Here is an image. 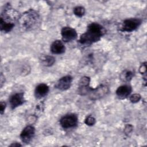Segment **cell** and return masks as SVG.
Returning <instances> with one entry per match:
<instances>
[{
    "instance_id": "6da1fadb",
    "label": "cell",
    "mask_w": 147,
    "mask_h": 147,
    "mask_svg": "<svg viewBox=\"0 0 147 147\" xmlns=\"http://www.w3.org/2000/svg\"><path fill=\"white\" fill-rule=\"evenodd\" d=\"M105 33L106 30L101 25L96 22L91 23L86 32L80 36L78 42L82 47H88L100 40Z\"/></svg>"
},
{
    "instance_id": "7a4b0ae2",
    "label": "cell",
    "mask_w": 147,
    "mask_h": 147,
    "mask_svg": "<svg viewBox=\"0 0 147 147\" xmlns=\"http://www.w3.org/2000/svg\"><path fill=\"white\" fill-rule=\"evenodd\" d=\"M17 22L22 30L29 32L39 27L41 24V17L37 11L30 9L20 16Z\"/></svg>"
},
{
    "instance_id": "3957f363",
    "label": "cell",
    "mask_w": 147,
    "mask_h": 147,
    "mask_svg": "<svg viewBox=\"0 0 147 147\" xmlns=\"http://www.w3.org/2000/svg\"><path fill=\"white\" fill-rule=\"evenodd\" d=\"M18 12L10 4L6 5L0 17V29L4 33L10 32L14 28L20 17Z\"/></svg>"
},
{
    "instance_id": "277c9868",
    "label": "cell",
    "mask_w": 147,
    "mask_h": 147,
    "mask_svg": "<svg viewBox=\"0 0 147 147\" xmlns=\"http://www.w3.org/2000/svg\"><path fill=\"white\" fill-rule=\"evenodd\" d=\"M141 22V20L137 18H131L125 20L121 25L120 30L126 32H133L140 26Z\"/></svg>"
},
{
    "instance_id": "5b68a950",
    "label": "cell",
    "mask_w": 147,
    "mask_h": 147,
    "mask_svg": "<svg viewBox=\"0 0 147 147\" xmlns=\"http://www.w3.org/2000/svg\"><path fill=\"white\" fill-rule=\"evenodd\" d=\"M78 116L75 114H69L63 116L60 120V124L63 129H70L77 126Z\"/></svg>"
},
{
    "instance_id": "8992f818",
    "label": "cell",
    "mask_w": 147,
    "mask_h": 147,
    "mask_svg": "<svg viewBox=\"0 0 147 147\" xmlns=\"http://www.w3.org/2000/svg\"><path fill=\"white\" fill-rule=\"evenodd\" d=\"M109 92V87L101 84L95 88H91L88 94L91 100H98L105 96Z\"/></svg>"
},
{
    "instance_id": "52a82bcc",
    "label": "cell",
    "mask_w": 147,
    "mask_h": 147,
    "mask_svg": "<svg viewBox=\"0 0 147 147\" xmlns=\"http://www.w3.org/2000/svg\"><path fill=\"white\" fill-rule=\"evenodd\" d=\"M62 40L64 42H70L77 37V32L75 29L69 26L63 27L61 30Z\"/></svg>"
},
{
    "instance_id": "ba28073f",
    "label": "cell",
    "mask_w": 147,
    "mask_h": 147,
    "mask_svg": "<svg viewBox=\"0 0 147 147\" xmlns=\"http://www.w3.org/2000/svg\"><path fill=\"white\" fill-rule=\"evenodd\" d=\"M34 133L35 129L33 126H26L22 130L20 134V138L21 141L25 144H29L33 138Z\"/></svg>"
},
{
    "instance_id": "9c48e42d",
    "label": "cell",
    "mask_w": 147,
    "mask_h": 147,
    "mask_svg": "<svg viewBox=\"0 0 147 147\" xmlns=\"http://www.w3.org/2000/svg\"><path fill=\"white\" fill-rule=\"evenodd\" d=\"M72 77L67 75L60 78L55 84V87L59 90L65 91L69 88L72 82Z\"/></svg>"
},
{
    "instance_id": "30bf717a",
    "label": "cell",
    "mask_w": 147,
    "mask_h": 147,
    "mask_svg": "<svg viewBox=\"0 0 147 147\" xmlns=\"http://www.w3.org/2000/svg\"><path fill=\"white\" fill-rule=\"evenodd\" d=\"M24 102V94L22 92H18L13 94L11 95L9 100L10 105L12 109H14L16 107L22 105Z\"/></svg>"
},
{
    "instance_id": "8fae6325",
    "label": "cell",
    "mask_w": 147,
    "mask_h": 147,
    "mask_svg": "<svg viewBox=\"0 0 147 147\" xmlns=\"http://www.w3.org/2000/svg\"><path fill=\"white\" fill-rule=\"evenodd\" d=\"M132 91L131 87L129 85H122L119 87L116 90L117 96L121 99L126 98L130 95Z\"/></svg>"
},
{
    "instance_id": "7c38bea8",
    "label": "cell",
    "mask_w": 147,
    "mask_h": 147,
    "mask_svg": "<svg viewBox=\"0 0 147 147\" xmlns=\"http://www.w3.org/2000/svg\"><path fill=\"white\" fill-rule=\"evenodd\" d=\"M65 47L63 42L60 40H55L51 45V51L53 54L59 55L64 53Z\"/></svg>"
},
{
    "instance_id": "4fadbf2b",
    "label": "cell",
    "mask_w": 147,
    "mask_h": 147,
    "mask_svg": "<svg viewBox=\"0 0 147 147\" xmlns=\"http://www.w3.org/2000/svg\"><path fill=\"white\" fill-rule=\"evenodd\" d=\"M49 92V87L45 83L39 84L35 88L34 95L36 98L41 99L47 95Z\"/></svg>"
},
{
    "instance_id": "5bb4252c",
    "label": "cell",
    "mask_w": 147,
    "mask_h": 147,
    "mask_svg": "<svg viewBox=\"0 0 147 147\" xmlns=\"http://www.w3.org/2000/svg\"><path fill=\"white\" fill-rule=\"evenodd\" d=\"M134 76L133 72L129 69H125L123 71L119 76L120 79L125 82H130Z\"/></svg>"
},
{
    "instance_id": "9a60e30c",
    "label": "cell",
    "mask_w": 147,
    "mask_h": 147,
    "mask_svg": "<svg viewBox=\"0 0 147 147\" xmlns=\"http://www.w3.org/2000/svg\"><path fill=\"white\" fill-rule=\"evenodd\" d=\"M41 63L45 67H51L55 62V59L51 56L47 55L41 58Z\"/></svg>"
},
{
    "instance_id": "2e32d148",
    "label": "cell",
    "mask_w": 147,
    "mask_h": 147,
    "mask_svg": "<svg viewBox=\"0 0 147 147\" xmlns=\"http://www.w3.org/2000/svg\"><path fill=\"white\" fill-rule=\"evenodd\" d=\"M74 13L78 17H82L85 13V9L84 7L78 6L74 9Z\"/></svg>"
},
{
    "instance_id": "e0dca14e",
    "label": "cell",
    "mask_w": 147,
    "mask_h": 147,
    "mask_svg": "<svg viewBox=\"0 0 147 147\" xmlns=\"http://www.w3.org/2000/svg\"><path fill=\"white\" fill-rule=\"evenodd\" d=\"M90 82V78L88 76H83L81 78L79 82V87H86L88 86Z\"/></svg>"
},
{
    "instance_id": "ac0fdd59",
    "label": "cell",
    "mask_w": 147,
    "mask_h": 147,
    "mask_svg": "<svg viewBox=\"0 0 147 147\" xmlns=\"http://www.w3.org/2000/svg\"><path fill=\"white\" fill-rule=\"evenodd\" d=\"M96 122V120H95V118L90 115L88 116H87L86 118H85V120H84V123L88 125V126H93Z\"/></svg>"
},
{
    "instance_id": "d6986e66",
    "label": "cell",
    "mask_w": 147,
    "mask_h": 147,
    "mask_svg": "<svg viewBox=\"0 0 147 147\" xmlns=\"http://www.w3.org/2000/svg\"><path fill=\"white\" fill-rule=\"evenodd\" d=\"M141 98V96L139 94H134L130 96V101L133 103L138 102Z\"/></svg>"
},
{
    "instance_id": "ffe728a7",
    "label": "cell",
    "mask_w": 147,
    "mask_h": 147,
    "mask_svg": "<svg viewBox=\"0 0 147 147\" xmlns=\"http://www.w3.org/2000/svg\"><path fill=\"white\" fill-rule=\"evenodd\" d=\"M146 69H147V67H146V63L144 62L143 63L140 67L139 68V72L141 74L144 75L145 74L146 72Z\"/></svg>"
},
{
    "instance_id": "44dd1931",
    "label": "cell",
    "mask_w": 147,
    "mask_h": 147,
    "mask_svg": "<svg viewBox=\"0 0 147 147\" xmlns=\"http://www.w3.org/2000/svg\"><path fill=\"white\" fill-rule=\"evenodd\" d=\"M133 126L131 125H126L125 129H124V131L125 133L126 134H127L129 133H130L131 132V131L133 130Z\"/></svg>"
},
{
    "instance_id": "7402d4cb",
    "label": "cell",
    "mask_w": 147,
    "mask_h": 147,
    "mask_svg": "<svg viewBox=\"0 0 147 147\" xmlns=\"http://www.w3.org/2000/svg\"><path fill=\"white\" fill-rule=\"evenodd\" d=\"M6 104L5 102H3V101H1V103H0V112H1V114H3L4 111H5V108H6Z\"/></svg>"
},
{
    "instance_id": "603a6c76",
    "label": "cell",
    "mask_w": 147,
    "mask_h": 147,
    "mask_svg": "<svg viewBox=\"0 0 147 147\" xmlns=\"http://www.w3.org/2000/svg\"><path fill=\"white\" fill-rule=\"evenodd\" d=\"M0 80H1V87H2L3 83H5V76L3 75L2 74H1V77H0Z\"/></svg>"
},
{
    "instance_id": "cb8c5ba5",
    "label": "cell",
    "mask_w": 147,
    "mask_h": 147,
    "mask_svg": "<svg viewBox=\"0 0 147 147\" xmlns=\"http://www.w3.org/2000/svg\"><path fill=\"white\" fill-rule=\"evenodd\" d=\"M9 146H11V147H14V146H21V145L19 143H17V142H14V143H12L11 145H10Z\"/></svg>"
}]
</instances>
